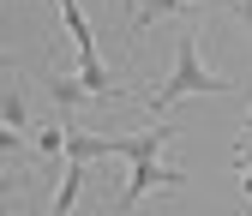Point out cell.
<instances>
[{
  "label": "cell",
  "mask_w": 252,
  "mask_h": 216,
  "mask_svg": "<svg viewBox=\"0 0 252 216\" xmlns=\"http://www.w3.org/2000/svg\"><path fill=\"white\" fill-rule=\"evenodd\" d=\"M24 144H30V132H12V126H0V162H6V156H18Z\"/></svg>",
  "instance_id": "7"
},
{
  "label": "cell",
  "mask_w": 252,
  "mask_h": 216,
  "mask_svg": "<svg viewBox=\"0 0 252 216\" xmlns=\"http://www.w3.org/2000/svg\"><path fill=\"white\" fill-rule=\"evenodd\" d=\"M240 132H252V102H246V120H240Z\"/></svg>",
  "instance_id": "11"
},
{
  "label": "cell",
  "mask_w": 252,
  "mask_h": 216,
  "mask_svg": "<svg viewBox=\"0 0 252 216\" xmlns=\"http://www.w3.org/2000/svg\"><path fill=\"white\" fill-rule=\"evenodd\" d=\"M114 144V156H126V186H120V210H138L144 198H156V192H186V168H174L168 162V144H174V126H162V120H150L144 132H126V138H108Z\"/></svg>",
  "instance_id": "1"
},
{
  "label": "cell",
  "mask_w": 252,
  "mask_h": 216,
  "mask_svg": "<svg viewBox=\"0 0 252 216\" xmlns=\"http://www.w3.org/2000/svg\"><path fill=\"white\" fill-rule=\"evenodd\" d=\"M42 84H48V102H54L60 114H78V108L90 102V90H84V78H78V72H66V66H54V60H48V72H42Z\"/></svg>",
  "instance_id": "3"
},
{
  "label": "cell",
  "mask_w": 252,
  "mask_h": 216,
  "mask_svg": "<svg viewBox=\"0 0 252 216\" xmlns=\"http://www.w3.org/2000/svg\"><path fill=\"white\" fill-rule=\"evenodd\" d=\"M192 12H198V0H138V12L126 18V30H132V42H138V30H144V24H162V18L192 24Z\"/></svg>",
  "instance_id": "4"
},
{
  "label": "cell",
  "mask_w": 252,
  "mask_h": 216,
  "mask_svg": "<svg viewBox=\"0 0 252 216\" xmlns=\"http://www.w3.org/2000/svg\"><path fill=\"white\" fill-rule=\"evenodd\" d=\"M66 132H72L66 120H42V126L30 132V144H36V156H42V162H48L54 174L66 168Z\"/></svg>",
  "instance_id": "5"
},
{
  "label": "cell",
  "mask_w": 252,
  "mask_h": 216,
  "mask_svg": "<svg viewBox=\"0 0 252 216\" xmlns=\"http://www.w3.org/2000/svg\"><path fill=\"white\" fill-rule=\"evenodd\" d=\"M0 126H12V132H36V126H42V120L30 114V96H24L18 84L0 90Z\"/></svg>",
  "instance_id": "6"
},
{
  "label": "cell",
  "mask_w": 252,
  "mask_h": 216,
  "mask_svg": "<svg viewBox=\"0 0 252 216\" xmlns=\"http://www.w3.org/2000/svg\"><path fill=\"white\" fill-rule=\"evenodd\" d=\"M18 186H24V174H6V168H0V198H12Z\"/></svg>",
  "instance_id": "9"
},
{
  "label": "cell",
  "mask_w": 252,
  "mask_h": 216,
  "mask_svg": "<svg viewBox=\"0 0 252 216\" xmlns=\"http://www.w3.org/2000/svg\"><path fill=\"white\" fill-rule=\"evenodd\" d=\"M234 24H240V36H252V0H234Z\"/></svg>",
  "instance_id": "8"
},
{
  "label": "cell",
  "mask_w": 252,
  "mask_h": 216,
  "mask_svg": "<svg viewBox=\"0 0 252 216\" xmlns=\"http://www.w3.org/2000/svg\"><path fill=\"white\" fill-rule=\"evenodd\" d=\"M222 90H234V78H222V72L204 66L198 36H192V24H186L180 36H174V72L156 84V90H144V108H150V114H168V108L186 102V96H222Z\"/></svg>",
  "instance_id": "2"
},
{
  "label": "cell",
  "mask_w": 252,
  "mask_h": 216,
  "mask_svg": "<svg viewBox=\"0 0 252 216\" xmlns=\"http://www.w3.org/2000/svg\"><path fill=\"white\" fill-rule=\"evenodd\" d=\"M12 72H18V66H12V60H6V54H0V78H12Z\"/></svg>",
  "instance_id": "10"
}]
</instances>
